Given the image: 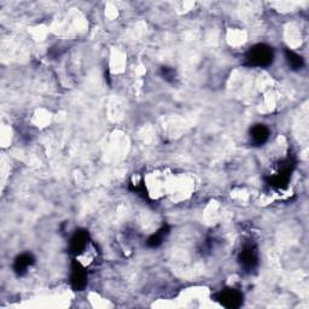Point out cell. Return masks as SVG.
Returning <instances> with one entry per match:
<instances>
[{
    "instance_id": "cell-1",
    "label": "cell",
    "mask_w": 309,
    "mask_h": 309,
    "mask_svg": "<svg viewBox=\"0 0 309 309\" xmlns=\"http://www.w3.org/2000/svg\"><path fill=\"white\" fill-rule=\"evenodd\" d=\"M273 57L274 54L272 47L264 44H259L248 51L245 59L250 65L267 66L272 63Z\"/></svg>"
},
{
    "instance_id": "cell-2",
    "label": "cell",
    "mask_w": 309,
    "mask_h": 309,
    "mask_svg": "<svg viewBox=\"0 0 309 309\" xmlns=\"http://www.w3.org/2000/svg\"><path fill=\"white\" fill-rule=\"evenodd\" d=\"M218 301L226 308H238L243 303V295L235 289H226L218 295Z\"/></svg>"
},
{
    "instance_id": "cell-3",
    "label": "cell",
    "mask_w": 309,
    "mask_h": 309,
    "mask_svg": "<svg viewBox=\"0 0 309 309\" xmlns=\"http://www.w3.org/2000/svg\"><path fill=\"white\" fill-rule=\"evenodd\" d=\"M71 287H73L76 291L82 290L86 287L87 283V276H86L85 270L80 264H74L73 268H71V277H70Z\"/></svg>"
},
{
    "instance_id": "cell-4",
    "label": "cell",
    "mask_w": 309,
    "mask_h": 309,
    "mask_svg": "<svg viewBox=\"0 0 309 309\" xmlns=\"http://www.w3.org/2000/svg\"><path fill=\"white\" fill-rule=\"evenodd\" d=\"M291 170H293V164L290 162L285 163V166H282L276 175L271 178V185L276 187H284L287 186L289 179H290Z\"/></svg>"
},
{
    "instance_id": "cell-5",
    "label": "cell",
    "mask_w": 309,
    "mask_h": 309,
    "mask_svg": "<svg viewBox=\"0 0 309 309\" xmlns=\"http://www.w3.org/2000/svg\"><path fill=\"white\" fill-rule=\"evenodd\" d=\"M239 261L243 265V267L248 268V270L255 267L256 264H258V254H256L255 249L251 247L245 248L239 255Z\"/></svg>"
},
{
    "instance_id": "cell-6",
    "label": "cell",
    "mask_w": 309,
    "mask_h": 309,
    "mask_svg": "<svg viewBox=\"0 0 309 309\" xmlns=\"http://www.w3.org/2000/svg\"><path fill=\"white\" fill-rule=\"evenodd\" d=\"M251 140L256 145H261V144L266 143L270 138V129L264 125H255L250 131Z\"/></svg>"
},
{
    "instance_id": "cell-7",
    "label": "cell",
    "mask_w": 309,
    "mask_h": 309,
    "mask_svg": "<svg viewBox=\"0 0 309 309\" xmlns=\"http://www.w3.org/2000/svg\"><path fill=\"white\" fill-rule=\"evenodd\" d=\"M88 241V235L85 231H79L74 235L70 242V250L74 254H80L82 253V250L85 249L86 245H87Z\"/></svg>"
},
{
    "instance_id": "cell-8",
    "label": "cell",
    "mask_w": 309,
    "mask_h": 309,
    "mask_svg": "<svg viewBox=\"0 0 309 309\" xmlns=\"http://www.w3.org/2000/svg\"><path fill=\"white\" fill-rule=\"evenodd\" d=\"M33 256L29 255V254H23V255L18 256V258L16 259L15 265H13V270H15L17 274H23L25 273L28 267H30V266L33 265Z\"/></svg>"
},
{
    "instance_id": "cell-9",
    "label": "cell",
    "mask_w": 309,
    "mask_h": 309,
    "mask_svg": "<svg viewBox=\"0 0 309 309\" xmlns=\"http://www.w3.org/2000/svg\"><path fill=\"white\" fill-rule=\"evenodd\" d=\"M285 54H287V60H288L289 65L291 66V69H294V70H299V69L302 68L303 58L301 56L295 53L294 51H289V50L285 52Z\"/></svg>"
},
{
    "instance_id": "cell-10",
    "label": "cell",
    "mask_w": 309,
    "mask_h": 309,
    "mask_svg": "<svg viewBox=\"0 0 309 309\" xmlns=\"http://www.w3.org/2000/svg\"><path fill=\"white\" fill-rule=\"evenodd\" d=\"M167 233H168V232H167L166 228H162V230L158 231V232L156 233V235H154V236L151 237V238L149 239L147 244H149L150 247H152V248H157L158 245L162 244L163 238H164V237H166Z\"/></svg>"
}]
</instances>
